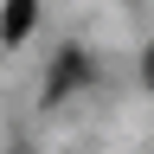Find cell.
I'll return each instance as SVG.
<instances>
[{
	"label": "cell",
	"mask_w": 154,
	"mask_h": 154,
	"mask_svg": "<svg viewBox=\"0 0 154 154\" xmlns=\"http://www.w3.org/2000/svg\"><path fill=\"white\" fill-rule=\"evenodd\" d=\"M84 84V51H58L51 58V84H45V103H58L64 90H77Z\"/></svg>",
	"instance_id": "6da1fadb"
},
{
	"label": "cell",
	"mask_w": 154,
	"mask_h": 154,
	"mask_svg": "<svg viewBox=\"0 0 154 154\" xmlns=\"http://www.w3.org/2000/svg\"><path fill=\"white\" fill-rule=\"evenodd\" d=\"M32 13H38V0H7V7H0V38H26L32 32Z\"/></svg>",
	"instance_id": "7a4b0ae2"
}]
</instances>
